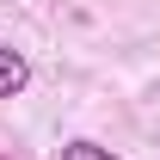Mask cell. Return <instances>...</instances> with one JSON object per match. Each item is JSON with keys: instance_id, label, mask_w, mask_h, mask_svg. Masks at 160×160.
<instances>
[{"instance_id": "cell-2", "label": "cell", "mask_w": 160, "mask_h": 160, "mask_svg": "<svg viewBox=\"0 0 160 160\" xmlns=\"http://www.w3.org/2000/svg\"><path fill=\"white\" fill-rule=\"evenodd\" d=\"M62 160H117L111 148H99V142H68L62 148Z\"/></svg>"}, {"instance_id": "cell-1", "label": "cell", "mask_w": 160, "mask_h": 160, "mask_svg": "<svg viewBox=\"0 0 160 160\" xmlns=\"http://www.w3.org/2000/svg\"><path fill=\"white\" fill-rule=\"evenodd\" d=\"M25 86H31V62H25L12 43H0V99H19Z\"/></svg>"}]
</instances>
